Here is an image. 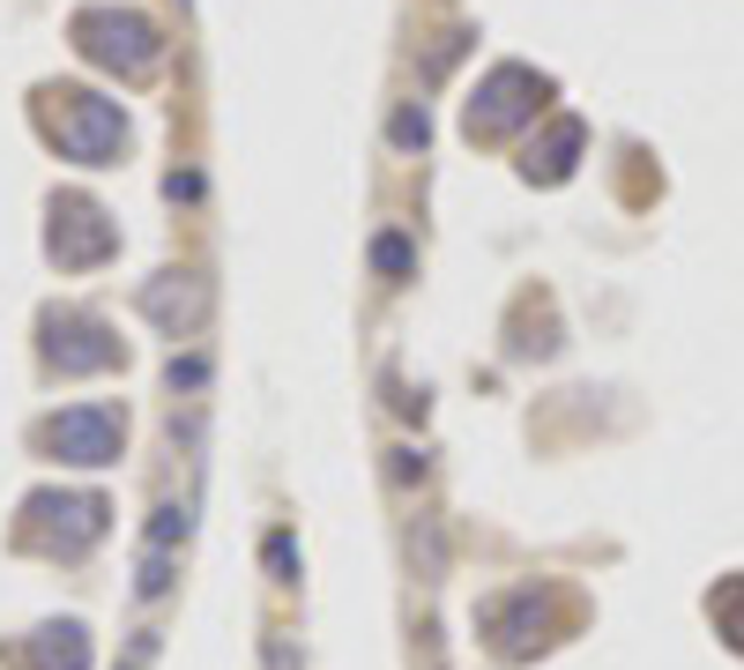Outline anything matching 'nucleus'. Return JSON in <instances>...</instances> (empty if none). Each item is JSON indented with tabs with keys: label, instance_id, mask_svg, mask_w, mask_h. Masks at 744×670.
Returning <instances> with one entry per match:
<instances>
[{
	"label": "nucleus",
	"instance_id": "11",
	"mask_svg": "<svg viewBox=\"0 0 744 670\" xmlns=\"http://www.w3.org/2000/svg\"><path fill=\"white\" fill-rule=\"evenodd\" d=\"M201 380H209L201 358H172V388H201Z\"/></svg>",
	"mask_w": 744,
	"mask_h": 670
},
{
	"label": "nucleus",
	"instance_id": "2",
	"mask_svg": "<svg viewBox=\"0 0 744 670\" xmlns=\"http://www.w3.org/2000/svg\"><path fill=\"white\" fill-rule=\"evenodd\" d=\"M60 149H68L74 164H112L127 142V120L112 98H90V90H60V120H52Z\"/></svg>",
	"mask_w": 744,
	"mask_h": 670
},
{
	"label": "nucleus",
	"instance_id": "9",
	"mask_svg": "<svg viewBox=\"0 0 744 670\" xmlns=\"http://www.w3.org/2000/svg\"><path fill=\"white\" fill-rule=\"evenodd\" d=\"M372 261H380V276H410V247H402V239H380Z\"/></svg>",
	"mask_w": 744,
	"mask_h": 670
},
{
	"label": "nucleus",
	"instance_id": "3",
	"mask_svg": "<svg viewBox=\"0 0 744 670\" xmlns=\"http://www.w3.org/2000/svg\"><path fill=\"white\" fill-rule=\"evenodd\" d=\"M120 440H127V418L120 410H104V402H90V410H60V418L46 424V447L60 454V462H82V470L112 462Z\"/></svg>",
	"mask_w": 744,
	"mask_h": 670
},
{
	"label": "nucleus",
	"instance_id": "8",
	"mask_svg": "<svg viewBox=\"0 0 744 670\" xmlns=\"http://www.w3.org/2000/svg\"><path fill=\"white\" fill-rule=\"evenodd\" d=\"M38 670H90V641H82V626H46L38 641H30Z\"/></svg>",
	"mask_w": 744,
	"mask_h": 670
},
{
	"label": "nucleus",
	"instance_id": "12",
	"mask_svg": "<svg viewBox=\"0 0 744 670\" xmlns=\"http://www.w3.org/2000/svg\"><path fill=\"white\" fill-rule=\"evenodd\" d=\"M395 142H402V149L424 142V112H395Z\"/></svg>",
	"mask_w": 744,
	"mask_h": 670
},
{
	"label": "nucleus",
	"instance_id": "5",
	"mask_svg": "<svg viewBox=\"0 0 744 670\" xmlns=\"http://www.w3.org/2000/svg\"><path fill=\"white\" fill-rule=\"evenodd\" d=\"M112 253V223H104L98 201H60L52 209V261L60 269H90Z\"/></svg>",
	"mask_w": 744,
	"mask_h": 670
},
{
	"label": "nucleus",
	"instance_id": "7",
	"mask_svg": "<svg viewBox=\"0 0 744 670\" xmlns=\"http://www.w3.org/2000/svg\"><path fill=\"white\" fill-rule=\"evenodd\" d=\"M201 306H209V291H201L194 276H187V283H179V276H157V283L142 291V313L149 321H164L172 336H187V328L201 321Z\"/></svg>",
	"mask_w": 744,
	"mask_h": 670
},
{
	"label": "nucleus",
	"instance_id": "6",
	"mask_svg": "<svg viewBox=\"0 0 744 670\" xmlns=\"http://www.w3.org/2000/svg\"><path fill=\"white\" fill-rule=\"evenodd\" d=\"M46 358L60 372H98V366H120V336H104L98 321H52Z\"/></svg>",
	"mask_w": 744,
	"mask_h": 670
},
{
	"label": "nucleus",
	"instance_id": "10",
	"mask_svg": "<svg viewBox=\"0 0 744 670\" xmlns=\"http://www.w3.org/2000/svg\"><path fill=\"white\" fill-rule=\"evenodd\" d=\"M298 551H291V537H269V573H275V581H298Z\"/></svg>",
	"mask_w": 744,
	"mask_h": 670
},
{
	"label": "nucleus",
	"instance_id": "1",
	"mask_svg": "<svg viewBox=\"0 0 744 670\" xmlns=\"http://www.w3.org/2000/svg\"><path fill=\"white\" fill-rule=\"evenodd\" d=\"M74 46L90 52V60H104V68H120V74H142V68H157L164 38H157V23L134 16V8H82V16H74Z\"/></svg>",
	"mask_w": 744,
	"mask_h": 670
},
{
	"label": "nucleus",
	"instance_id": "4",
	"mask_svg": "<svg viewBox=\"0 0 744 670\" xmlns=\"http://www.w3.org/2000/svg\"><path fill=\"white\" fill-rule=\"evenodd\" d=\"M544 104V82L529 68H492L484 74V90L470 98V134H506L514 120H529Z\"/></svg>",
	"mask_w": 744,
	"mask_h": 670
}]
</instances>
